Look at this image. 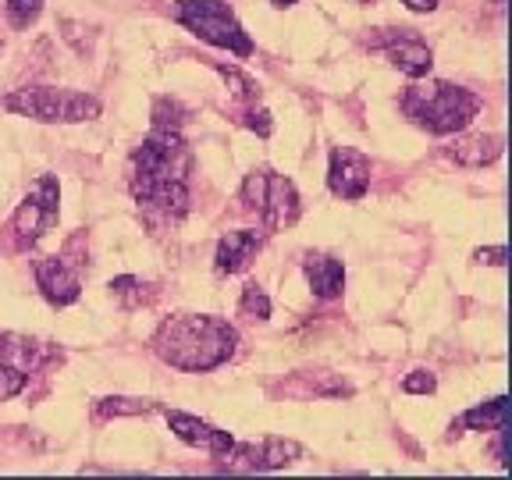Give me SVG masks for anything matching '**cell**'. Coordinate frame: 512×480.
I'll return each instance as SVG.
<instances>
[{
    "mask_svg": "<svg viewBox=\"0 0 512 480\" xmlns=\"http://www.w3.org/2000/svg\"><path fill=\"white\" fill-rule=\"evenodd\" d=\"M192 150L182 128L153 125V132L132 153V196L153 217L178 221L189 214Z\"/></svg>",
    "mask_w": 512,
    "mask_h": 480,
    "instance_id": "obj_1",
    "label": "cell"
},
{
    "mask_svg": "<svg viewBox=\"0 0 512 480\" xmlns=\"http://www.w3.org/2000/svg\"><path fill=\"white\" fill-rule=\"evenodd\" d=\"M239 345V331L210 313H178L168 317L153 335V352L185 374H207L228 363Z\"/></svg>",
    "mask_w": 512,
    "mask_h": 480,
    "instance_id": "obj_2",
    "label": "cell"
},
{
    "mask_svg": "<svg viewBox=\"0 0 512 480\" xmlns=\"http://www.w3.org/2000/svg\"><path fill=\"white\" fill-rule=\"evenodd\" d=\"M402 114L431 136H452V132H463L480 114V96L445 79H416L402 93Z\"/></svg>",
    "mask_w": 512,
    "mask_h": 480,
    "instance_id": "obj_3",
    "label": "cell"
},
{
    "mask_svg": "<svg viewBox=\"0 0 512 480\" xmlns=\"http://www.w3.org/2000/svg\"><path fill=\"white\" fill-rule=\"evenodd\" d=\"M4 111L22 114L32 121H61V125H79V121L100 118V100L79 89H54V86H32V89H15L4 96Z\"/></svg>",
    "mask_w": 512,
    "mask_h": 480,
    "instance_id": "obj_4",
    "label": "cell"
},
{
    "mask_svg": "<svg viewBox=\"0 0 512 480\" xmlns=\"http://www.w3.org/2000/svg\"><path fill=\"white\" fill-rule=\"evenodd\" d=\"M175 22L189 29L192 36H200L203 43L228 50L235 57H249L256 50L249 32L242 29L235 11L228 8V0H178Z\"/></svg>",
    "mask_w": 512,
    "mask_h": 480,
    "instance_id": "obj_5",
    "label": "cell"
},
{
    "mask_svg": "<svg viewBox=\"0 0 512 480\" xmlns=\"http://www.w3.org/2000/svg\"><path fill=\"white\" fill-rule=\"evenodd\" d=\"M242 203L264 221L267 232H285L299 221V189L292 178L271 168H260L242 182Z\"/></svg>",
    "mask_w": 512,
    "mask_h": 480,
    "instance_id": "obj_6",
    "label": "cell"
},
{
    "mask_svg": "<svg viewBox=\"0 0 512 480\" xmlns=\"http://www.w3.org/2000/svg\"><path fill=\"white\" fill-rule=\"evenodd\" d=\"M57 203H61V185H57L54 175H40L29 185L22 207L11 217V232H15L18 246H36L54 228Z\"/></svg>",
    "mask_w": 512,
    "mask_h": 480,
    "instance_id": "obj_7",
    "label": "cell"
},
{
    "mask_svg": "<svg viewBox=\"0 0 512 480\" xmlns=\"http://www.w3.org/2000/svg\"><path fill=\"white\" fill-rule=\"evenodd\" d=\"M370 50H377L384 61L395 64L409 79H424L434 64V50L416 29H374Z\"/></svg>",
    "mask_w": 512,
    "mask_h": 480,
    "instance_id": "obj_8",
    "label": "cell"
},
{
    "mask_svg": "<svg viewBox=\"0 0 512 480\" xmlns=\"http://www.w3.org/2000/svg\"><path fill=\"white\" fill-rule=\"evenodd\" d=\"M303 456V445L292 438H264L260 445L246 441V445H232L224 459V470L228 473H267L281 470V466L296 463Z\"/></svg>",
    "mask_w": 512,
    "mask_h": 480,
    "instance_id": "obj_9",
    "label": "cell"
},
{
    "mask_svg": "<svg viewBox=\"0 0 512 480\" xmlns=\"http://www.w3.org/2000/svg\"><path fill=\"white\" fill-rule=\"evenodd\" d=\"M328 185L342 200H363L370 189V157L352 146H335L328 164Z\"/></svg>",
    "mask_w": 512,
    "mask_h": 480,
    "instance_id": "obj_10",
    "label": "cell"
},
{
    "mask_svg": "<svg viewBox=\"0 0 512 480\" xmlns=\"http://www.w3.org/2000/svg\"><path fill=\"white\" fill-rule=\"evenodd\" d=\"M164 416H168V427L175 431L178 441H185V445H192V448H203V452H210L214 459L228 456V448L235 445L232 434L207 424V420H200V416L178 413V409H168Z\"/></svg>",
    "mask_w": 512,
    "mask_h": 480,
    "instance_id": "obj_11",
    "label": "cell"
},
{
    "mask_svg": "<svg viewBox=\"0 0 512 480\" xmlns=\"http://www.w3.org/2000/svg\"><path fill=\"white\" fill-rule=\"evenodd\" d=\"M36 285L50 306H72L82 296V278L75 267H68L61 256H43L36 260Z\"/></svg>",
    "mask_w": 512,
    "mask_h": 480,
    "instance_id": "obj_12",
    "label": "cell"
},
{
    "mask_svg": "<svg viewBox=\"0 0 512 480\" xmlns=\"http://www.w3.org/2000/svg\"><path fill=\"white\" fill-rule=\"evenodd\" d=\"M264 249V232H253V228H239V232H228L217 242L214 267L221 274H239L246 271L256 260V253Z\"/></svg>",
    "mask_w": 512,
    "mask_h": 480,
    "instance_id": "obj_13",
    "label": "cell"
},
{
    "mask_svg": "<svg viewBox=\"0 0 512 480\" xmlns=\"http://www.w3.org/2000/svg\"><path fill=\"white\" fill-rule=\"evenodd\" d=\"M54 356H57V349L47 342H36V338H25V335H0V363L22 370V374L40 370L43 363L54 360Z\"/></svg>",
    "mask_w": 512,
    "mask_h": 480,
    "instance_id": "obj_14",
    "label": "cell"
},
{
    "mask_svg": "<svg viewBox=\"0 0 512 480\" xmlns=\"http://www.w3.org/2000/svg\"><path fill=\"white\" fill-rule=\"evenodd\" d=\"M303 274L310 281V292L317 299H338L345 288V267L338 256L328 253H310L303 260Z\"/></svg>",
    "mask_w": 512,
    "mask_h": 480,
    "instance_id": "obj_15",
    "label": "cell"
},
{
    "mask_svg": "<svg viewBox=\"0 0 512 480\" xmlns=\"http://www.w3.org/2000/svg\"><path fill=\"white\" fill-rule=\"evenodd\" d=\"M448 157L463 164V168H484L491 160H498L502 153V136H463L448 146Z\"/></svg>",
    "mask_w": 512,
    "mask_h": 480,
    "instance_id": "obj_16",
    "label": "cell"
},
{
    "mask_svg": "<svg viewBox=\"0 0 512 480\" xmlns=\"http://www.w3.org/2000/svg\"><path fill=\"white\" fill-rule=\"evenodd\" d=\"M509 424V399L498 395V399L484 402L477 409H466L452 427H466V431H495V427Z\"/></svg>",
    "mask_w": 512,
    "mask_h": 480,
    "instance_id": "obj_17",
    "label": "cell"
},
{
    "mask_svg": "<svg viewBox=\"0 0 512 480\" xmlns=\"http://www.w3.org/2000/svg\"><path fill=\"white\" fill-rule=\"evenodd\" d=\"M239 313H242V317H249V320H267V317H271V299H267L264 288L249 281V285L242 288Z\"/></svg>",
    "mask_w": 512,
    "mask_h": 480,
    "instance_id": "obj_18",
    "label": "cell"
},
{
    "mask_svg": "<svg viewBox=\"0 0 512 480\" xmlns=\"http://www.w3.org/2000/svg\"><path fill=\"white\" fill-rule=\"evenodd\" d=\"M157 402L150 399H100L96 402V413L100 416H139V413H153Z\"/></svg>",
    "mask_w": 512,
    "mask_h": 480,
    "instance_id": "obj_19",
    "label": "cell"
},
{
    "mask_svg": "<svg viewBox=\"0 0 512 480\" xmlns=\"http://www.w3.org/2000/svg\"><path fill=\"white\" fill-rule=\"evenodd\" d=\"M214 68H217V75L232 86V93L239 96V100H260V86H256L249 75H242L239 68H228V64H214Z\"/></svg>",
    "mask_w": 512,
    "mask_h": 480,
    "instance_id": "obj_20",
    "label": "cell"
},
{
    "mask_svg": "<svg viewBox=\"0 0 512 480\" xmlns=\"http://www.w3.org/2000/svg\"><path fill=\"white\" fill-rule=\"evenodd\" d=\"M43 15V0H8V22L15 29H29Z\"/></svg>",
    "mask_w": 512,
    "mask_h": 480,
    "instance_id": "obj_21",
    "label": "cell"
},
{
    "mask_svg": "<svg viewBox=\"0 0 512 480\" xmlns=\"http://www.w3.org/2000/svg\"><path fill=\"white\" fill-rule=\"evenodd\" d=\"M143 281L139 278H132V274H125V278H114L111 281V292L121 299L125 306H139V303H146V292H143Z\"/></svg>",
    "mask_w": 512,
    "mask_h": 480,
    "instance_id": "obj_22",
    "label": "cell"
},
{
    "mask_svg": "<svg viewBox=\"0 0 512 480\" xmlns=\"http://www.w3.org/2000/svg\"><path fill=\"white\" fill-rule=\"evenodd\" d=\"M25 384H29V374L8 367V363H0V402H8V399H15V395H22Z\"/></svg>",
    "mask_w": 512,
    "mask_h": 480,
    "instance_id": "obj_23",
    "label": "cell"
},
{
    "mask_svg": "<svg viewBox=\"0 0 512 480\" xmlns=\"http://www.w3.org/2000/svg\"><path fill=\"white\" fill-rule=\"evenodd\" d=\"M434 388H438V381H434L431 370H413V374H406V381H402V392H409V395H431Z\"/></svg>",
    "mask_w": 512,
    "mask_h": 480,
    "instance_id": "obj_24",
    "label": "cell"
},
{
    "mask_svg": "<svg viewBox=\"0 0 512 480\" xmlns=\"http://www.w3.org/2000/svg\"><path fill=\"white\" fill-rule=\"evenodd\" d=\"M242 121H246V125L253 128L256 136H264V139L271 136V114H267L264 107H260V111H249V114H246V118H242Z\"/></svg>",
    "mask_w": 512,
    "mask_h": 480,
    "instance_id": "obj_25",
    "label": "cell"
},
{
    "mask_svg": "<svg viewBox=\"0 0 512 480\" xmlns=\"http://www.w3.org/2000/svg\"><path fill=\"white\" fill-rule=\"evenodd\" d=\"M505 246H495V249H477V256H473V260H477V264H488V267H502L505 264Z\"/></svg>",
    "mask_w": 512,
    "mask_h": 480,
    "instance_id": "obj_26",
    "label": "cell"
},
{
    "mask_svg": "<svg viewBox=\"0 0 512 480\" xmlns=\"http://www.w3.org/2000/svg\"><path fill=\"white\" fill-rule=\"evenodd\" d=\"M409 11H416V15H427V11H434L438 8V0H402Z\"/></svg>",
    "mask_w": 512,
    "mask_h": 480,
    "instance_id": "obj_27",
    "label": "cell"
},
{
    "mask_svg": "<svg viewBox=\"0 0 512 480\" xmlns=\"http://www.w3.org/2000/svg\"><path fill=\"white\" fill-rule=\"evenodd\" d=\"M274 8H292V4H296V0H271Z\"/></svg>",
    "mask_w": 512,
    "mask_h": 480,
    "instance_id": "obj_28",
    "label": "cell"
},
{
    "mask_svg": "<svg viewBox=\"0 0 512 480\" xmlns=\"http://www.w3.org/2000/svg\"><path fill=\"white\" fill-rule=\"evenodd\" d=\"M363 4H367V0H363Z\"/></svg>",
    "mask_w": 512,
    "mask_h": 480,
    "instance_id": "obj_29",
    "label": "cell"
}]
</instances>
